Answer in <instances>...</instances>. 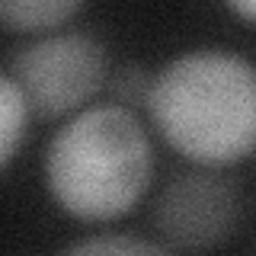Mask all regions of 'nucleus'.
Instances as JSON below:
<instances>
[{"label": "nucleus", "instance_id": "f257e3e1", "mask_svg": "<svg viewBox=\"0 0 256 256\" xmlns=\"http://www.w3.org/2000/svg\"><path fill=\"white\" fill-rule=\"evenodd\" d=\"M148 112L192 164H240L256 154V64L221 48L180 54L154 74Z\"/></svg>", "mask_w": 256, "mask_h": 256}, {"label": "nucleus", "instance_id": "f03ea898", "mask_svg": "<svg viewBox=\"0 0 256 256\" xmlns=\"http://www.w3.org/2000/svg\"><path fill=\"white\" fill-rule=\"evenodd\" d=\"M45 186L64 214L86 224L125 218L154 176L150 138L122 102L77 112L48 141Z\"/></svg>", "mask_w": 256, "mask_h": 256}, {"label": "nucleus", "instance_id": "7ed1b4c3", "mask_svg": "<svg viewBox=\"0 0 256 256\" xmlns=\"http://www.w3.org/2000/svg\"><path fill=\"white\" fill-rule=\"evenodd\" d=\"M4 74L13 77L38 118H58L109 84V54L90 32H45L16 48Z\"/></svg>", "mask_w": 256, "mask_h": 256}, {"label": "nucleus", "instance_id": "20e7f679", "mask_svg": "<svg viewBox=\"0 0 256 256\" xmlns=\"http://www.w3.org/2000/svg\"><path fill=\"white\" fill-rule=\"evenodd\" d=\"M240 218V189L208 170L170 180L154 208L157 234L170 250H214L237 234Z\"/></svg>", "mask_w": 256, "mask_h": 256}, {"label": "nucleus", "instance_id": "39448f33", "mask_svg": "<svg viewBox=\"0 0 256 256\" xmlns=\"http://www.w3.org/2000/svg\"><path fill=\"white\" fill-rule=\"evenodd\" d=\"M86 0H0V22L6 32L45 36L80 13Z\"/></svg>", "mask_w": 256, "mask_h": 256}, {"label": "nucleus", "instance_id": "423d86ee", "mask_svg": "<svg viewBox=\"0 0 256 256\" xmlns=\"http://www.w3.org/2000/svg\"><path fill=\"white\" fill-rule=\"evenodd\" d=\"M29 102L22 90L13 84V77H0V116H4V150H0V166L10 170L16 150L26 138V122H29Z\"/></svg>", "mask_w": 256, "mask_h": 256}, {"label": "nucleus", "instance_id": "0eeeda50", "mask_svg": "<svg viewBox=\"0 0 256 256\" xmlns=\"http://www.w3.org/2000/svg\"><path fill=\"white\" fill-rule=\"evenodd\" d=\"M170 246L164 240H138L125 234H102V237H84L68 244V253H166Z\"/></svg>", "mask_w": 256, "mask_h": 256}, {"label": "nucleus", "instance_id": "6e6552de", "mask_svg": "<svg viewBox=\"0 0 256 256\" xmlns=\"http://www.w3.org/2000/svg\"><path fill=\"white\" fill-rule=\"evenodd\" d=\"M150 84H154V77H150L144 68H125V70H118V74L109 80L112 96H116V102H122V106L148 102Z\"/></svg>", "mask_w": 256, "mask_h": 256}, {"label": "nucleus", "instance_id": "1a4fd4ad", "mask_svg": "<svg viewBox=\"0 0 256 256\" xmlns=\"http://www.w3.org/2000/svg\"><path fill=\"white\" fill-rule=\"evenodd\" d=\"M224 4H228L237 16H244V20L256 22V0H224Z\"/></svg>", "mask_w": 256, "mask_h": 256}]
</instances>
